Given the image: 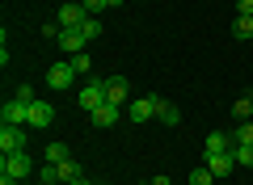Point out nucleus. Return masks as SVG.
Returning a JSON list of instances; mask_svg holds the SVG:
<instances>
[{
    "label": "nucleus",
    "instance_id": "8",
    "mask_svg": "<svg viewBox=\"0 0 253 185\" xmlns=\"http://www.w3.org/2000/svg\"><path fill=\"white\" fill-rule=\"evenodd\" d=\"M101 88H106V101H114V106H123V101L131 97V93H126V76H106Z\"/></svg>",
    "mask_w": 253,
    "mask_h": 185
},
{
    "label": "nucleus",
    "instance_id": "10",
    "mask_svg": "<svg viewBox=\"0 0 253 185\" xmlns=\"http://www.w3.org/2000/svg\"><path fill=\"white\" fill-rule=\"evenodd\" d=\"M89 122L93 126H114L118 122V106H114V101H101V106L89 114Z\"/></svg>",
    "mask_w": 253,
    "mask_h": 185
},
{
    "label": "nucleus",
    "instance_id": "19",
    "mask_svg": "<svg viewBox=\"0 0 253 185\" xmlns=\"http://www.w3.org/2000/svg\"><path fill=\"white\" fill-rule=\"evenodd\" d=\"M232 34L241 38V42H245V38H253V17H236V26H232Z\"/></svg>",
    "mask_w": 253,
    "mask_h": 185
},
{
    "label": "nucleus",
    "instance_id": "21",
    "mask_svg": "<svg viewBox=\"0 0 253 185\" xmlns=\"http://www.w3.org/2000/svg\"><path fill=\"white\" fill-rule=\"evenodd\" d=\"M81 34L89 38V42H93V38H101V21H97V17H89V21L81 26Z\"/></svg>",
    "mask_w": 253,
    "mask_h": 185
},
{
    "label": "nucleus",
    "instance_id": "18",
    "mask_svg": "<svg viewBox=\"0 0 253 185\" xmlns=\"http://www.w3.org/2000/svg\"><path fill=\"white\" fill-rule=\"evenodd\" d=\"M42 160H46V164H63V160H72V156H68V148H63V143H51Z\"/></svg>",
    "mask_w": 253,
    "mask_h": 185
},
{
    "label": "nucleus",
    "instance_id": "25",
    "mask_svg": "<svg viewBox=\"0 0 253 185\" xmlns=\"http://www.w3.org/2000/svg\"><path fill=\"white\" fill-rule=\"evenodd\" d=\"M81 4H84V9H89V13H93V17H97V13H106V9H110L106 0H81Z\"/></svg>",
    "mask_w": 253,
    "mask_h": 185
},
{
    "label": "nucleus",
    "instance_id": "5",
    "mask_svg": "<svg viewBox=\"0 0 253 185\" xmlns=\"http://www.w3.org/2000/svg\"><path fill=\"white\" fill-rule=\"evenodd\" d=\"M0 151L4 156L26 151V126H0Z\"/></svg>",
    "mask_w": 253,
    "mask_h": 185
},
{
    "label": "nucleus",
    "instance_id": "13",
    "mask_svg": "<svg viewBox=\"0 0 253 185\" xmlns=\"http://www.w3.org/2000/svg\"><path fill=\"white\" fill-rule=\"evenodd\" d=\"M232 148H236V139H232V135H224V131L207 135V156H215V151H232Z\"/></svg>",
    "mask_w": 253,
    "mask_h": 185
},
{
    "label": "nucleus",
    "instance_id": "15",
    "mask_svg": "<svg viewBox=\"0 0 253 185\" xmlns=\"http://www.w3.org/2000/svg\"><path fill=\"white\" fill-rule=\"evenodd\" d=\"M186 185H215V173H211L207 164H199V168H190V177H186Z\"/></svg>",
    "mask_w": 253,
    "mask_h": 185
},
{
    "label": "nucleus",
    "instance_id": "14",
    "mask_svg": "<svg viewBox=\"0 0 253 185\" xmlns=\"http://www.w3.org/2000/svg\"><path fill=\"white\" fill-rule=\"evenodd\" d=\"M156 118H161L165 126H177V122H181V110L173 106V101H165V97H161V110H156Z\"/></svg>",
    "mask_w": 253,
    "mask_h": 185
},
{
    "label": "nucleus",
    "instance_id": "29",
    "mask_svg": "<svg viewBox=\"0 0 253 185\" xmlns=\"http://www.w3.org/2000/svg\"><path fill=\"white\" fill-rule=\"evenodd\" d=\"M0 185H17V177H9V173H0Z\"/></svg>",
    "mask_w": 253,
    "mask_h": 185
},
{
    "label": "nucleus",
    "instance_id": "9",
    "mask_svg": "<svg viewBox=\"0 0 253 185\" xmlns=\"http://www.w3.org/2000/svg\"><path fill=\"white\" fill-rule=\"evenodd\" d=\"M84 46H89V38H84L81 30H63V34H59V51H68V55H81Z\"/></svg>",
    "mask_w": 253,
    "mask_h": 185
},
{
    "label": "nucleus",
    "instance_id": "30",
    "mask_svg": "<svg viewBox=\"0 0 253 185\" xmlns=\"http://www.w3.org/2000/svg\"><path fill=\"white\" fill-rule=\"evenodd\" d=\"M106 4H110V9H118V4H123V0H106Z\"/></svg>",
    "mask_w": 253,
    "mask_h": 185
},
{
    "label": "nucleus",
    "instance_id": "31",
    "mask_svg": "<svg viewBox=\"0 0 253 185\" xmlns=\"http://www.w3.org/2000/svg\"><path fill=\"white\" fill-rule=\"evenodd\" d=\"M72 185H93V181H84V177H81V181H72Z\"/></svg>",
    "mask_w": 253,
    "mask_h": 185
},
{
    "label": "nucleus",
    "instance_id": "1",
    "mask_svg": "<svg viewBox=\"0 0 253 185\" xmlns=\"http://www.w3.org/2000/svg\"><path fill=\"white\" fill-rule=\"evenodd\" d=\"M89 17H93V13L84 9L81 0H68V4H63V9L55 13V21H59L63 30H81V26H84V21H89Z\"/></svg>",
    "mask_w": 253,
    "mask_h": 185
},
{
    "label": "nucleus",
    "instance_id": "26",
    "mask_svg": "<svg viewBox=\"0 0 253 185\" xmlns=\"http://www.w3.org/2000/svg\"><path fill=\"white\" fill-rule=\"evenodd\" d=\"M236 17H253V0H236Z\"/></svg>",
    "mask_w": 253,
    "mask_h": 185
},
{
    "label": "nucleus",
    "instance_id": "3",
    "mask_svg": "<svg viewBox=\"0 0 253 185\" xmlns=\"http://www.w3.org/2000/svg\"><path fill=\"white\" fill-rule=\"evenodd\" d=\"M156 110H161V97L152 93V97H139V101H131V106H126V118L144 126V122H152V118H156Z\"/></svg>",
    "mask_w": 253,
    "mask_h": 185
},
{
    "label": "nucleus",
    "instance_id": "11",
    "mask_svg": "<svg viewBox=\"0 0 253 185\" xmlns=\"http://www.w3.org/2000/svg\"><path fill=\"white\" fill-rule=\"evenodd\" d=\"M207 168H211L215 177H228V173L236 168V160H232V151H215V156H207Z\"/></svg>",
    "mask_w": 253,
    "mask_h": 185
},
{
    "label": "nucleus",
    "instance_id": "22",
    "mask_svg": "<svg viewBox=\"0 0 253 185\" xmlns=\"http://www.w3.org/2000/svg\"><path fill=\"white\" fill-rule=\"evenodd\" d=\"M232 139H236V143H253V122H241V126L232 131Z\"/></svg>",
    "mask_w": 253,
    "mask_h": 185
},
{
    "label": "nucleus",
    "instance_id": "16",
    "mask_svg": "<svg viewBox=\"0 0 253 185\" xmlns=\"http://www.w3.org/2000/svg\"><path fill=\"white\" fill-rule=\"evenodd\" d=\"M55 168H59V181H68V185L81 181V164H76V160H63V164H55Z\"/></svg>",
    "mask_w": 253,
    "mask_h": 185
},
{
    "label": "nucleus",
    "instance_id": "23",
    "mask_svg": "<svg viewBox=\"0 0 253 185\" xmlns=\"http://www.w3.org/2000/svg\"><path fill=\"white\" fill-rule=\"evenodd\" d=\"M72 68H76V76H84V72L93 68V59H89V55L81 51V55H72Z\"/></svg>",
    "mask_w": 253,
    "mask_h": 185
},
{
    "label": "nucleus",
    "instance_id": "12",
    "mask_svg": "<svg viewBox=\"0 0 253 185\" xmlns=\"http://www.w3.org/2000/svg\"><path fill=\"white\" fill-rule=\"evenodd\" d=\"M51 118H55V110L46 106V101H34V106H30V122H26V126H51Z\"/></svg>",
    "mask_w": 253,
    "mask_h": 185
},
{
    "label": "nucleus",
    "instance_id": "2",
    "mask_svg": "<svg viewBox=\"0 0 253 185\" xmlns=\"http://www.w3.org/2000/svg\"><path fill=\"white\" fill-rule=\"evenodd\" d=\"M46 84L51 88H72L76 84V68H72V59H59V63H51V68H46Z\"/></svg>",
    "mask_w": 253,
    "mask_h": 185
},
{
    "label": "nucleus",
    "instance_id": "32",
    "mask_svg": "<svg viewBox=\"0 0 253 185\" xmlns=\"http://www.w3.org/2000/svg\"><path fill=\"white\" fill-rule=\"evenodd\" d=\"M249 101H253V97H249Z\"/></svg>",
    "mask_w": 253,
    "mask_h": 185
},
{
    "label": "nucleus",
    "instance_id": "20",
    "mask_svg": "<svg viewBox=\"0 0 253 185\" xmlns=\"http://www.w3.org/2000/svg\"><path fill=\"white\" fill-rule=\"evenodd\" d=\"M232 114L241 118V122H249V118H253V101H249V97H241V101L232 106Z\"/></svg>",
    "mask_w": 253,
    "mask_h": 185
},
{
    "label": "nucleus",
    "instance_id": "17",
    "mask_svg": "<svg viewBox=\"0 0 253 185\" xmlns=\"http://www.w3.org/2000/svg\"><path fill=\"white\" fill-rule=\"evenodd\" d=\"M232 160H236V164H245V168H253V143H236Z\"/></svg>",
    "mask_w": 253,
    "mask_h": 185
},
{
    "label": "nucleus",
    "instance_id": "7",
    "mask_svg": "<svg viewBox=\"0 0 253 185\" xmlns=\"http://www.w3.org/2000/svg\"><path fill=\"white\" fill-rule=\"evenodd\" d=\"M30 168H34V164H30V156H26V151H13V156H4V160H0V173L17 177V181H21V177H30Z\"/></svg>",
    "mask_w": 253,
    "mask_h": 185
},
{
    "label": "nucleus",
    "instance_id": "4",
    "mask_svg": "<svg viewBox=\"0 0 253 185\" xmlns=\"http://www.w3.org/2000/svg\"><path fill=\"white\" fill-rule=\"evenodd\" d=\"M0 122H4V126H26L30 122V101L9 97V101H4V110H0Z\"/></svg>",
    "mask_w": 253,
    "mask_h": 185
},
{
    "label": "nucleus",
    "instance_id": "24",
    "mask_svg": "<svg viewBox=\"0 0 253 185\" xmlns=\"http://www.w3.org/2000/svg\"><path fill=\"white\" fill-rule=\"evenodd\" d=\"M38 181H42V185H55V181H59V168H55V164H42V173H38Z\"/></svg>",
    "mask_w": 253,
    "mask_h": 185
},
{
    "label": "nucleus",
    "instance_id": "28",
    "mask_svg": "<svg viewBox=\"0 0 253 185\" xmlns=\"http://www.w3.org/2000/svg\"><path fill=\"white\" fill-rule=\"evenodd\" d=\"M144 185H173L169 177H152V181H144Z\"/></svg>",
    "mask_w": 253,
    "mask_h": 185
},
{
    "label": "nucleus",
    "instance_id": "6",
    "mask_svg": "<svg viewBox=\"0 0 253 185\" xmlns=\"http://www.w3.org/2000/svg\"><path fill=\"white\" fill-rule=\"evenodd\" d=\"M76 101H81V110H89V114H93V110L106 101V88H101V80H89V84L76 93Z\"/></svg>",
    "mask_w": 253,
    "mask_h": 185
},
{
    "label": "nucleus",
    "instance_id": "27",
    "mask_svg": "<svg viewBox=\"0 0 253 185\" xmlns=\"http://www.w3.org/2000/svg\"><path fill=\"white\" fill-rule=\"evenodd\" d=\"M13 97H21V101H30V106H34V88H30V84H21L17 93H13Z\"/></svg>",
    "mask_w": 253,
    "mask_h": 185
}]
</instances>
